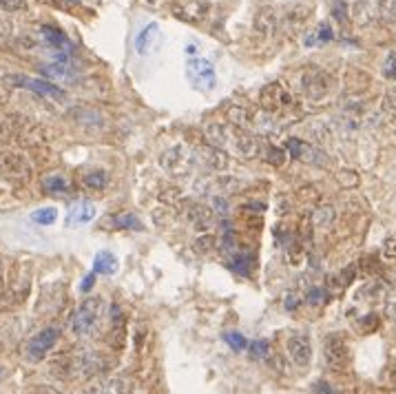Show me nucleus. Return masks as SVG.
Returning <instances> with one entry per match:
<instances>
[{"mask_svg": "<svg viewBox=\"0 0 396 394\" xmlns=\"http://www.w3.org/2000/svg\"><path fill=\"white\" fill-rule=\"evenodd\" d=\"M208 136L215 147H231L239 158L250 160L257 155V140L237 124H211Z\"/></svg>", "mask_w": 396, "mask_h": 394, "instance_id": "obj_1", "label": "nucleus"}, {"mask_svg": "<svg viewBox=\"0 0 396 394\" xmlns=\"http://www.w3.org/2000/svg\"><path fill=\"white\" fill-rule=\"evenodd\" d=\"M104 315V299L102 297H87L85 302L80 304L78 313L74 317V324H71V330L78 337H91V334L98 330L100 319Z\"/></svg>", "mask_w": 396, "mask_h": 394, "instance_id": "obj_2", "label": "nucleus"}, {"mask_svg": "<svg viewBox=\"0 0 396 394\" xmlns=\"http://www.w3.org/2000/svg\"><path fill=\"white\" fill-rule=\"evenodd\" d=\"M33 175V169L27 160V155H22L18 151H3L0 153V177L7 184H27Z\"/></svg>", "mask_w": 396, "mask_h": 394, "instance_id": "obj_3", "label": "nucleus"}, {"mask_svg": "<svg viewBox=\"0 0 396 394\" xmlns=\"http://www.w3.org/2000/svg\"><path fill=\"white\" fill-rule=\"evenodd\" d=\"M323 361L332 372H343L350 366V345L341 332H330L323 339Z\"/></svg>", "mask_w": 396, "mask_h": 394, "instance_id": "obj_4", "label": "nucleus"}, {"mask_svg": "<svg viewBox=\"0 0 396 394\" xmlns=\"http://www.w3.org/2000/svg\"><path fill=\"white\" fill-rule=\"evenodd\" d=\"M302 87H304V93L308 95L310 100L321 102V100H326L330 95L332 87H334V80L323 69L310 67V69L304 71V76H302Z\"/></svg>", "mask_w": 396, "mask_h": 394, "instance_id": "obj_5", "label": "nucleus"}, {"mask_svg": "<svg viewBox=\"0 0 396 394\" xmlns=\"http://www.w3.org/2000/svg\"><path fill=\"white\" fill-rule=\"evenodd\" d=\"M186 78L188 82L199 91H211L217 82V76H215V67L211 65V60L206 58H190L186 65Z\"/></svg>", "mask_w": 396, "mask_h": 394, "instance_id": "obj_6", "label": "nucleus"}, {"mask_svg": "<svg viewBox=\"0 0 396 394\" xmlns=\"http://www.w3.org/2000/svg\"><path fill=\"white\" fill-rule=\"evenodd\" d=\"M286 350L290 361L297 368H308L312 361V341H310V334L302 332V330H295L288 334L286 339Z\"/></svg>", "mask_w": 396, "mask_h": 394, "instance_id": "obj_7", "label": "nucleus"}, {"mask_svg": "<svg viewBox=\"0 0 396 394\" xmlns=\"http://www.w3.org/2000/svg\"><path fill=\"white\" fill-rule=\"evenodd\" d=\"M60 339V330L56 326H49V328H42L38 334H33L27 343V359L29 361H42L47 354H49L56 343Z\"/></svg>", "mask_w": 396, "mask_h": 394, "instance_id": "obj_8", "label": "nucleus"}, {"mask_svg": "<svg viewBox=\"0 0 396 394\" xmlns=\"http://www.w3.org/2000/svg\"><path fill=\"white\" fill-rule=\"evenodd\" d=\"M195 158L186 147H173L169 149L160 160V166L169 173V175H188L193 169Z\"/></svg>", "mask_w": 396, "mask_h": 394, "instance_id": "obj_9", "label": "nucleus"}, {"mask_svg": "<svg viewBox=\"0 0 396 394\" xmlns=\"http://www.w3.org/2000/svg\"><path fill=\"white\" fill-rule=\"evenodd\" d=\"M286 151L290 153V158L308 162V164H315V166H328L330 164L328 162L330 158L319 147H312V145H308V142H302L299 138L286 140Z\"/></svg>", "mask_w": 396, "mask_h": 394, "instance_id": "obj_10", "label": "nucleus"}, {"mask_svg": "<svg viewBox=\"0 0 396 394\" xmlns=\"http://www.w3.org/2000/svg\"><path fill=\"white\" fill-rule=\"evenodd\" d=\"M106 368V361L102 352H78L71 361V372H76L78 377H91L98 375Z\"/></svg>", "mask_w": 396, "mask_h": 394, "instance_id": "obj_11", "label": "nucleus"}, {"mask_svg": "<svg viewBox=\"0 0 396 394\" xmlns=\"http://www.w3.org/2000/svg\"><path fill=\"white\" fill-rule=\"evenodd\" d=\"M7 82H9V85H14V87H22V89H29L33 93H40V95H44V98H63V95H65L56 85H51V82H44V80H38V78L9 76Z\"/></svg>", "mask_w": 396, "mask_h": 394, "instance_id": "obj_12", "label": "nucleus"}, {"mask_svg": "<svg viewBox=\"0 0 396 394\" xmlns=\"http://www.w3.org/2000/svg\"><path fill=\"white\" fill-rule=\"evenodd\" d=\"M290 102H292L290 93L283 89L281 82H274V85H268V87L261 89L259 104L266 111H277V109H281V106H288Z\"/></svg>", "mask_w": 396, "mask_h": 394, "instance_id": "obj_13", "label": "nucleus"}, {"mask_svg": "<svg viewBox=\"0 0 396 394\" xmlns=\"http://www.w3.org/2000/svg\"><path fill=\"white\" fill-rule=\"evenodd\" d=\"M162 42V29L158 22H149L138 35H135V51L140 56H149L158 49V44Z\"/></svg>", "mask_w": 396, "mask_h": 394, "instance_id": "obj_14", "label": "nucleus"}, {"mask_svg": "<svg viewBox=\"0 0 396 394\" xmlns=\"http://www.w3.org/2000/svg\"><path fill=\"white\" fill-rule=\"evenodd\" d=\"M95 215H98V208L91 202H78L67 213V226H85L95 220Z\"/></svg>", "mask_w": 396, "mask_h": 394, "instance_id": "obj_15", "label": "nucleus"}, {"mask_svg": "<svg viewBox=\"0 0 396 394\" xmlns=\"http://www.w3.org/2000/svg\"><path fill=\"white\" fill-rule=\"evenodd\" d=\"M206 11H208V5L199 3V0H177L175 3V14L182 20L195 22V20L206 16Z\"/></svg>", "mask_w": 396, "mask_h": 394, "instance_id": "obj_16", "label": "nucleus"}, {"mask_svg": "<svg viewBox=\"0 0 396 394\" xmlns=\"http://www.w3.org/2000/svg\"><path fill=\"white\" fill-rule=\"evenodd\" d=\"M255 31L266 35V38H270V35L277 31V9L274 7H261L257 14H255Z\"/></svg>", "mask_w": 396, "mask_h": 394, "instance_id": "obj_17", "label": "nucleus"}, {"mask_svg": "<svg viewBox=\"0 0 396 394\" xmlns=\"http://www.w3.org/2000/svg\"><path fill=\"white\" fill-rule=\"evenodd\" d=\"M186 220L195 226L197 231H208L213 224V213L208 206L201 204H186Z\"/></svg>", "mask_w": 396, "mask_h": 394, "instance_id": "obj_18", "label": "nucleus"}, {"mask_svg": "<svg viewBox=\"0 0 396 394\" xmlns=\"http://www.w3.org/2000/svg\"><path fill=\"white\" fill-rule=\"evenodd\" d=\"M85 394H131V390L122 379H113V381H95L93 386L85 390Z\"/></svg>", "mask_w": 396, "mask_h": 394, "instance_id": "obj_19", "label": "nucleus"}, {"mask_svg": "<svg viewBox=\"0 0 396 394\" xmlns=\"http://www.w3.org/2000/svg\"><path fill=\"white\" fill-rule=\"evenodd\" d=\"M109 180L111 177L104 169H91L80 177L82 186H87L89 190H104L106 186H109Z\"/></svg>", "mask_w": 396, "mask_h": 394, "instance_id": "obj_20", "label": "nucleus"}, {"mask_svg": "<svg viewBox=\"0 0 396 394\" xmlns=\"http://www.w3.org/2000/svg\"><path fill=\"white\" fill-rule=\"evenodd\" d=\"M201 160L204 164L208 166V169L213 171H224L226 166H228V158H226V153L220 151V147H206V149H201Z\"/></svg>", "mask_w": 396, "mask_h": 394, "instance_id": "obj_21", "label": "nucleus"}, {"mask_svg": "<svg viewBox=\"0 0 396 394\" xmlns=\"http://www.w3.org/2000/svg\"><path fill=\"white\" fill-rule=\"evenodd\" d=\"M117 270V259L109 250H100L93 259V272L95 274H113Z\"/></svg>", "mask_w": 396, "mask_h": 394, "instance_id": "obj_22", "label": "nucleus"}, {"mask_svg": "<svg viewBox=\"0 0 396 394\" xmlns=\"http://www.w3.org/2000/svg\"><path fill=\"white\" fill-rule=\"evenodd\" d=\"M42 188L47 193H67L69 190V182L65 175L60 173H53V175H47L42 180Z\"/></svg>", "mask_w": 396, "mask_h": 394, "instance_id": "obj_23", "label": "nucleus"}, {"mask_svg": "<svg viewBox=\"0 0 396 394\" xmlns=\"http://www.w3.org/2000/svg\"><path fill=\"white\" fill-rule=\"evenodd\" d=\"M40 71H42L47 78H58V80H67V78L74 76V74H71L69 63H60V60H56L51 65H44Z\"/></svg>", "mask_w": 396, "mask_h": 394, "instance_id": "obj_24", "label": "nucleus"}, {"mask_svg": "<svg viewBox=\"0 0 396 394\" xmlns=\"http://www.w3.org/2000/svg\"><path fill=\"white\" fill-rule=\"evenodd\" d=\"M379 16L388 27L396 29V0H379Z\"/></svg>", "mask_w": 396, "mask_h": 394, "instance_id": "obj_25", "label": "nucleus"}, {"mask_svg": "<svg viewBox=\"0 0 396 394\" xmlns=\"http://www.w3.org/2000/svg\"><path fill=\"white\" fill-rule=\"evenodd\" d=\"M334 217H337V213H334L332 206H321V208H317L315 213H312V222H315V226H319V229H326V226H330L334 222Z\"/></svg>", "mask_w": 396, "mask_h": 394, "instance_id": "obj_26", "label": "nucleus"}, {"mask_svg": "<svg viewBox=\"0 0 396 394\" xmlns=\"http://www.w3.org/2000/svg\"><path fill=\"white\" fill-rule=\"evenodd\" d=\"M31 220L40 226H51L56 220H58V211L53 206H44V208H38L31 213Z\"/></svg>", "mask_w": 396, "mask_h": 394, "instance_id": "obj_27", "label": "nucleus"}, {"mask_svg": "<svg viewBox=\"0 0 396 394\" xmlns=\"http://www.w3.org/2000/svg\"><path fill=\"white\" fill-rule=\"evenodd\" d=\"M381 76L386 80H390V82H396V51H388V56L383 58Z\"/></svg>", "mask_w": 396, "mask_h": 394, "instance_id": "obj_28", "label": "nucleus"}, {"mask_svg": "<svg viewBox=\"0 0 396 394\" xmlns=\"http://www.w3.org/2000/svg\"><path fill=\"white\" fill-rule=\"evenodd\" d=\"M113 226H117V229H135V231H142V222L135 217L133 213L119 215V217L113 220Z\"/></svg>", "mask_w": 396, "mask_h": 394, "instance_id": "obj_29", "label": "nucleus"}, {"mask_svg": "<svg viewBox=\"0 0 396 394\" xmlns=\"http://www.w3.org/2000/svg\"><path fill=\"white\" fill-rule=\"evenodd\" d=\"M224 341L231 345V348L235 350V352H242L244 348H246V339H244V334L242 332H226L224 334Z\"/></svg>", "mask_w": 396, "mask_h": 394, "instance_id": "obj_30", "label": "nucleus"}, {"mask_svg": "<svg viewBox=\"0 0 396 394\" xmlns=\"http://www.w3.org/2000/svg\"><path fill=\"white\" fill-rule=\"evenodd\" d=\"M381 109L386 111L390 117H394V120H396V89H390L386 95H383Z\"/></svg>", "mask_w": 396, "mask_h": 394, "instance_id": "obj_31", "label": "nucleus"}, {"mask_svg": "<svg viewBox=\"0 0 396 394\" xmlns=\"http://www.w3.org/2000/svg\"><path fill=\"white\" fill-rule=\"evenodd\" d=\"M250 266H253V257H250V255H235L233 268L239 274H250Z\"/></svg>", "mask_w": 396, "mask_h": 394, "instance_id": "obj_32", "label": "nucleus"}, {"mask_svg": "<svg viewBox=\"0 0 396 394\" xmlns=\"http://www.w3.org/2000/svg\"><path fill=\"white\" fill-rule=\"evenodd\" d=\"M268 352H270V343L266 339H257L250 345V356H253V359H263Z\"/></svg>", "mask_w": 396, "mask_h": 394, "instance_id": "obj_33", "label": "nucleus"}, {"mask_svg": "<svg viewBox=\"0 0 396 394\" xmlns=\"http://www.w3.org/2000/svg\"><path fill=\"white\" fill-rule=\"evenodd\" d=\"M0 9H5V11H22V9H27V3H25V0H0Z\"/></svg>", "mask_w": 396, "mask_h": 394, "instance_id": "obj_34", "label": "nucleus"}, {"mask_svg": "<svg viewBox=\"0 0 396 394\" xmlns=\"http://www.w3.org/2000/svg\"><path fill=\"white\" fill-rule=\"evenodd\" d=\"M332 16L337 18L339 22H345L347 20V5L343 0H337V3L332 5Z\"/></svg>", "mask_w": 396, "mask_h": 394, "instance_id": "obj_35", "label": "nucleus"}, {"mask_svg": "<svg viewBox=\"0 0 396 394\" xmlns=\"http://www.w3.org/2000/svg\"><path fill=\"white\" fill-rule=\"evenodd\" d=\"M332 40V27L330 25H319V35L315 42H330Z\"/></svg>", "mask_w": 396, "mask_h": 394, "instance_id": "obj_36", "label": "nucleus"}, {"mask_svg": "<svg viewBox=\"0 0 396 394\" xmlns=\"http://www.w3.org/2000/svg\"><path fill=\"white\" fill-rule=\"evenodd\" d=\"M283 160H286L283 151H279V149H270V153H268V162H270V164H274V166H281V164H283Z\"/></svg>", "mask_w": 396, "mask_h": 394, "instance_id": "obj_37", "label": "nucleus"}, {"mask_svg": "<svg viewBox=\"0 0 396 394\" xmlns=\"http://www.w3.org/2000/svg\"><path fill=\"white\" fill-rule=\"evenodd\" d=\"M383 257L396 259V240H388L386 242V246H383Z\"/></svg>", "mask_w": 396, "mask_h": 394, "instance_id": "obj_38", "label": "nucleus"}, {"mask_svg": "<svg viewBox=\"0 0 396 394\" xmlns=\"http://www.w3.org/2000/svg\"><path fill=\"white\" fill-rule=\"evenodd\" d=\"M386 315L396 324V297H390V299L386 302Z\"/></svg>", "mask_w": 396, "mask_h": 394, "instance_id": "obj_39", "label": "nucleus"}, {"mask_svg": "<svg viewBox=\"0 0 396 394\" xmlns=\"http://www.w3.org/2000/svg\"><path fill=\"white\" fill-rule=\"evenodd\" d=\"M308 302H310V304H321V302H323V290L312 288V290L308 293Z\"/></svg>", "mask_w": 396, "mask_h": 394, "instance_id": "obj_40", "label": "nucleus"}, {"mask_svg": "<svg viewBox=\"0 0 396 394\" xmlns=\"http://www.w3.org/2000/svg\"><path fill=\"white\" fill-rule=\"evenodd\" d=\"M315 394H334V392L330 390V386L326 384V381H317V384H315Z\"/></svg>", "mask_w": 396, "mask_h": 394, "instance_id": "obj_41", "label": "nucleus"}, {"mask_svg": "<svg viewBox=\"0 0 396 394\" xmlns=\"http://www.w3.org/2000/svg\"><path fill=\"white\" fill-rule=\"evenodd\" d=\"M93 281H95V272H91V274H87L85 277V281H82V290H91L93 288Z\"/></svg>", "mask_w": 396, "mask_h": 394, "instance_id": "obj_42", "label": "nucleus"}, {"mask_svg": "<svg viewBox=\"0 0 396 394\" xmlns=\"http://www.w3.org/2000/svg\"><path fill=\"white\" fill-rule=\"evenodd\" d=\"M286 308H288V310H295V308H297V297H295V295H290V297H288Z\"/></svg>", "mask_w": 396, "mask_h": 394, "instance_id": "obj_43", "label": "nucleus"}, {"mask_svg": "<svg viewBox=\"0 0 396 394\" xmlns=\"http://www.w3.org/2000/svg\"><path fill=\"white\" fill-rule=\"evenodd\" d=\"M47 3H49V5H56V7H65V5L69 3V0H47Z\"/></svg>", "mask_w": 396, "mask_h": 394, "instance_id": "obj_44", "label": "nucleus"}, {"mask_svg": "<svg viewBox=\"0 0 396 394\" xmlns=\"http://www.w3.org/2000/svg\"><path fill=\"white\" fill-rule=\"evenodd\" d=\"M390 381H392V384L396 386V366L392 368V372H390Z\"/></svg>", "mask_w": 396, "mask_h": 394, "instance_id": "obj_45", "label": "nucleus"}, {"mask_svg": "<svg viewBox=\"0 0 396 394\" xmlns=\"http://www.w3.org/2000/svg\"><path fill=\"white\" fill-rule=\"evenodd\" d=\"M0 377H3V370H0Z\"/></svg>", "mask_w": 396, "mask_h": 394, "instance_id": "obj_46", "label": "nucleus"}, {"mask_svg": "<svg viewBox=\"0 0 396 394\" xmlns=\"http://www.w3.org/2000/svg\"><path fill=\"white\" fill-rule=\"evenodd\" d=\"M149 3H153V0H149Z\"/></svg>", "mask_w": 396, "mask_h": 394, "instance_id": "obj_47", "label": "nucleus"}, {"mask_svg": "<svg viewBox=\"0 0 396 394\" xmlns=\"http://www.w3.org/2000/svg\"><path fill=\"white\" fill-rule=\"evenodd\" d=\"M394 394H396V390H394Z\"/></svg>", "mask_w": 396, "mask_h": 394, "instance_id": "obj_48", "label": "nucleus"}]
</instances>
